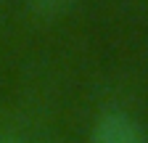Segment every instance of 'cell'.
Returning <instances> with one entry per match:
<instances>
[{
  "mask_svg": "<svg viewBox=\"0 0 148 143\" xmlns=\"http://www.w3.org/2000/svg\"><path fill=\"white\" fill-rule=\"evenodd\" d=\"M87 143H148L140 122L124 109H106L95 117Z\"/></svg>",
  "mask_w": 148,
  "mask_h": 143,
  "instance_id": "6da1fadb",
  "label": "cell"
},
{
  "mask_svg": "<svg viewBox=\"0 0 148 143\" xmlns=\"http://www.w3.org/2000/svg\"><path fill=\"white\" fill-rule=\"evenodd\" d=\"M29 3L37 13H56L64 6H69V0H29Z\"/></svg>",
  "mask_w": 148,
  "mask_h": 143,
  "instance_id": "7a4b0ae2",
  "label": "cell"
},
{
  "mask_svg": "<svg viewBox=\"0 0 148 143\" xmlns=\"http://www.w3.org/2000/svg\"><path fill=\"white\" fill-rule=\"evenodd\" d=\"M0 143H18V140H13V138H5V135H0Z\"/></svg>",
  "mask_w": 148,
  "mask_h": 143,
  "instance_id": "3957f363",
  "label": "cell"
}]
</instances>
